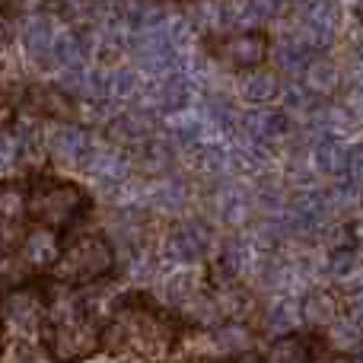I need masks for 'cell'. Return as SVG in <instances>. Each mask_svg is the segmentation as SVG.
<instances>
[{"instance_id":"cell-1","label":"cell","mask_w":363,"mask_h":363,"mask_svg":"<svg viewBox=\"0 0 363 363\" xmlns=\"http://www.w3.org/2000/svg\"><path fill=\"white\" fill-rule=\"evenodd\" d=\"M86 211L89 194L70 179L38 172L26 185V217L35 220L42 230H70L74 223H80Z\"/></svg>"},{"instance_id":"cell-2","label":"cell","mask_w":363,"mask_h":363,"mask_svg":"<svg viewBox=\"0 0 363 363\" xmlns=\"http://www.w3.org/2000/svg\"><path fill=\"white\" fill-rule=\"evenodd\" d=\"M102 341L112 354H134V357H160L169 347V328L150 306L125 303L112 313Z\"/></svg>"},{"instance_id":"cell-3","label":"cell","mask_w":363,"mask_h":363,"mask_svg":"<svg viewBox=\"0 0 363 363\" xmlns=\"http://www.w3.org/2000/svg\"><path fill=\"white\" fill-rule=\"evenodd\" d=\"M55 271L64 284H96L115 271V245L99 230H74L61 242Z\"/></svg>"},{"instance_id":"cell-4","label":"cell","mask_w":363,"mask_h":363,"mask_svg":"<svg viewBox=\"0 0 363 363\" xmlns=\"http://www.w3.org/2000/svg\"><path fill=\"white\" fill-rule=\"evenodd\" d=\"M268 51H271V38H268V32H262V29L230 32V35H223L220 42H213V57L233 70L262 67V64L268 61Z\"/></svg>"},{"instance_id":"cell-5","label":"cell","mask_w":363,"mask_h":363,"mask_svg":"<svg viewBox=\"0 0 363 363\" xmlns=\"http://www.w3.org/2000/svg\"><path fill=\"white\" fill-rule=\"evenodd\" d=\"M341 26V10L335 0H303L300 4V23H296V38L309 45L319 55L332 45Z\"/></svg>"},{"instance_id":"cell-6","label":"cell","mask_w":363,"mask_h":363,"mask_svg":"<svg viewBox=\"0 0 363 363\" xmlns=\"http://www.w3.org/2000/svg\"><path fill=\"white\" fill-rule=\"evenodd\" d=\"M211 242H213V233L207 223H201V220H182V223L169 226V233L163 239V249L172 262L191 264L207 255Z\"/></svg>"},{"instance_id":"cell-7","label":"cell","mask_w":363,"mask_h":363,"mask_svg":"<svg viewBox=\"0 0 363 363\" xmlns=\"http://www.w3.org/2000/svg\"><path fill=\"white\" fill-rule=\"evenodd\" d=\"M96 185L102 188H112V185H121L131 172V160L121 153L118 144H89L86 150V160L80 166Z\"/></svg>"},{"instance_id":"cell-8","label":"cell","mask_w":363,"mask_h":363,"mask_svg":"<svg viewBox=\"0 0 363 363\" xmlns=\"http://www.w3.org/2000/svg\"><path fill=\"white\" fill-rule=\"evenodd\" d=\"M45 150L64 169H80L83 160H86L89 150V134L83 131L74 121H61V125L51 128V134L45 138Z\"/></svg>"},{"instance_id":"cell-9","label":"cell","mask_w":363,"mask_h":363,"mask_svg":"<svg viewBox=\"0 0 363 363\" xmlns=\"http://www.w3.org/2000/svg\"><path fill=\"white\" fill-rule=\"evenodd\" d=\"M242 131L252 144H258L262 150H271V147L284 144L290 138V121L277 108H252L242 118Z\"/></svg>"},{"instance_id":"cell-10","label":"cell","mask_w":363,"mask_h":363,"mask_svg":"<svg viewBox=\"0 0 363 363\" xmlns=\"http://www.w3.org/2000/svg\"><path fill=\"white\" fill-rule=\"evenodd\" d=\"M144 96V108L147 112H182L188 108V96H191V83L185 80L182 74H169L153 80L150 86L140 89Z\"/></svg>"},{"instance_id":"cell-11","label":"cell","mask_w":363,"mask_h":363,"mask_svg":"<svg viewBox=\"0 0 363 363\" xmlns=\"http://www.w3.org/2000/svg\"><path fill=\"white\" fill-rule=\"evenodd\" d=\"M140 70L134 67H106L96 74V99H108V102H131L140 99Z\"/></svg>"},{"instance_id":"cell-12","label":"cell","mask_w":363,"mask_h":363,"mask_svg":"<svg viewBox=\"0 0 363 363\" xmlns=\"http://www.w3.org/2000/svg\"><path fill=\"white\" fill-rule=\"evenodd\" d=\"M277 10V0H223L220 4V26H230L236 32H252V26L271 19Z\"/></svg>"},{"instance_id":"cell-13","label":"cell","mask_w":363,"mask_h":363,"mask_svg":"<svg viewBox=\"0 0 363 363\" xmlns=\"http://www.w3.org/2000/svg\"><path fill=\"white\" fill-rule=\"evenodd\" d=\"M57 29L61 26H55L48 16H35L26 23L23 29V48H26V57H29L32 64H42V67H48V64H55V38H57Z\"/></svg>"},{"instance_id":"cell-14","label":"cell","mask_w":363,"mask_h":363,"mask_svg":"<svg viewBox=\"0 0 363 363\" xmlns=\"http://www.w3.org/2000/svg\"><path fill=\"white\" fill-rule=\"evenodd\" d=\"M255 211V198L236 182H226L213 191V213L230 226H242Z\"/></svg>"},{"instance_id":"cell-15","label":"cell","mask_w":363,"mask_h":363,"mask_svg":"<svg viewBox=\"0 0 363 363\" xmlns=\"http://www.w3.org/2000/svg\"><path fill=\"white\" fill-rule=\"evenodd\" d=\"M239 96H242V102L268 108V102H274L281 96V77L274 70H268L264 64L262 67L242 70V77H239Z\"/></svg>"},{"instance_id":"cell-16","label":"cell","mask_w":363,"mask_h":363,"mask_svg":"<svg viewBox=\"0 0 363 363\" xmlns=\"http://www.w3.org/2000/svg\"><path fill=\"white\" fill-rule=\"evenodd\" d=\"M300 83L313 99H322V96H335L341 89V70L332 57L325 55H313V61L303 67Z\"/></svg>"},{"instance_id":"cell-17","label":"cell","mask_w":363,"mask_h":363,"mask_svg":"<svg viewBox=\"0 0 363 363\" xmlns=\"http://www.w3.org/2000/svg\"><path fill=\"white\" fill-rule=\"evenodd\" d=\"M19 255L29 268H55L57 255H61V239L51 230H32L19 239Z\"/></svg>"},{"instance_id":"cell-18","label":"cell","mask_w":363,"mask_h":363,"mask_svg":"<svg viewBox=\"0 0 363 363\" xmlns=\"http://www.w3.org/2000/svg\"><path fill=\"white\" fill-rule=\"evenodd\" d=\"M32 108L38 112V118H51V121H57V125L77 118V99L70 93H64L61 86L32 89Z\"/></svg>"},{"instance_id":"cell-19","label":"cell","mask_w":363,"mask_h":363,"mask_svg":"<svg viewBox=\"0 0 363 363\" xmlns=\"http://www.w3.org/2000/svg\"><path fill=\"white\" fill-rule=\"evenodd\" d=\"M328 274H332V281L338 284V287H347L357 294L363 287V255L354 245L335 249L332 258H328Z\"/></svg>"},{"instance_id":"cell-20","label":"cell","mask_w":363,"mask_h":363,"mask_svg":"<svg viewBox=\"0 0 363 363\" xmlns=\"http://www.w3.org/2000/svg\"><path fill=\"white\" fill-rule=\"evenodd\" d=\"M347 150L351 147L345 144V138H315L313 140V169L325 172V176H345L347 166Z\"/></svg>"},{"instance_id":"cell-21","label":"cell","mask_w":363,"mask_h":363,"mask_svg":"<svg viewBox=\"0 0 363 363\" xmlns=\"http://www.w3.org/2000/svg\"><path fill=\"white\" fill-rule=\"evenodd\" d=\"M300 313H303V322H309V325L328 328L341 315V303L332 290H313V294L300 303Z\"/></svg>"},{"instance_id":"cell-22","label":"cell","mask_w":363,"mask_h":363,"mask_svg":"<svg viewBox=\"0 0 363 363\" xmlns=\"http://www.w3.org/2000/svg\"><path fill=\"white\" fill-rule=\"evenodd\" d=\"M176 163V153H172L169 144H163L160 138H147L144 144H138V169L147 172V176L166 179V172Z\"/></svg>"},{"instance_id":"cell-23","label":"cell","mask_w":363,"mask_h":363,"mask_svg":"<svg viewBox=\"0 0 363 363\" xmlns=\"http://www.w3.org/2000/svg\"><path fill=\"white\" fill-rule=\"evenodd\" d=\"M42 313H45V303H42V296H35L32 290H16V294L6 300V319L16 328H26V332L42 322Z\"/></svg>"},{"instance_id":"cell-24","label":"cell","mask_w":363,"mask_h":363,"mask_svg":"<svg viewBox=\"0 0 363 363\" xmlns=\"http://www.w3.org/2000/svg\"><path fill=\"white\" fill-rule=\"evenodd\" d=\"M112 134L118 147H138L147 138H153V125L147 112H125L112 121Z\"/></svg>"},{"instance_id":"cell-25","label":"cell","mask_w":363,"mask_h":363,"mask_svg":"<svg viewBox=\"0 0 363 363\" xmlns=\"http://www.w3.org/2000/svg\"><path fill=\"white\" fill-rule=\"evenodd\" d=\"M328 341H332V351H338V354L360 351L363 347V322L357 315H338V319L328 325Z\"/></svg>"},{"instance_id":"cell-26","label":"cell","mask_w":363,"mask_h":363,"mask_svg":"<svg viewBox=\"0 0 363 363\" xmlns=\"http://www.w3.org/2000/svg\"><path fill=\"white\" fill-rule=\"evenodd\" d=\"M198 294H201V287L191 271H176V274H169L160 284V296H163V303H169V306H188Z\"/></svg>"},{"instance_id":"cell-27","label":"cell","mask_w":363,"mask_h":363,"mask_svg":"<svg viewBox=\"0 0 363 363\" xmlns=\"http://www.w3.org/2000/svg\"><path fill=\"white\" fill-rule=\"evenodd\" d=\"M300 319H303V313H300V303H296L294 296H277V300L268 306V313H264L268 328L277 335H284V338H287V332H294Z\"/></svg>"},{"instance_id":"cell-28","label":"cell","mask_w":363,"mask_h":363,"mask_svg":"<svg viewBox=\"0 0 363 363\" xmlns=\"http://www.w3.org/2000/svg\"><path fill=\"white\" fill-rule=\"evenodd\" d=\"M313 55L315 51L309 48L303 38L287 35L281 45H277V67H281L284 74H303V67L313 61Z\"/></svg>"},{"instance_id":"cell-29","label":"cell","mask_w":363,"mask_h":363,"mask_svg":"<svg viewBox=\"0 0 363 363\" xmlns=\"http://www.w3.org/2000/svg\"><path fill=\"white\" fill-rule=\"evenodd\" d=\"M147 201L163 213H176L185 207V185L176 179H160L157 185L147 188Z\"/></svg>"},{"instance_id":"cell-30","label":"cell","mask_w":363,"mask_h":363,"mask_svg":"<svg viewBox=\"0 0 363 363\" xmlns=\"http://www.w3.org/2000/svg\"><path fill=\"white\" fill-rule=\"evenodd\" d=\"M26 217V188L16 182H4L0 185V223L19 226V220Z\"/></svg>"},{"instance_id":"cell-31","label":"cell","mask_w":363,"mask_h":363,"mask_svg":"<svg viewBox=\"0 0 363 363\" xmlns=\"http://www.w3.org/2000/svg\"><path fill=\"white\" fill-rule=\"evenodd\" d=\"M252 345L249 332H245L242 325H220L213 328V347H217V354H245Z\"/></svg>"},{"instance_id":"cell-32","label":"cell","mask_w":363,"mask_h":363,"mask_svg":"<svg viewBox=\"0 0 363 363\" xmlns=\"http://www.w3.org/2000/svg\"><path fill=\"white\" fill-rule=\"evenodd\" d=\"M264 363H309V351L300 338H290L287 335V338H277L274 345H271Z\"/></svg>"},{"instance_id":"cell-33","label":"cell","mask_w":363,"mask_h":363,"mask_svg":"<svg viewBox=\"0 0 363 363\" xmlns=\"http://www.w3.org/2000/svg\"><path fill=\"white\" fill-rule=\"evenodd\" d=\"M61 13L70 26L99 23V0H61Z\"/></svg>"},{"instance_id":"cell-34","label":"cell","mask_w":363,"mask_h":363,"mask_svg":"<svg viewBox=\"0 0 363 363\" xmlns=\"http://www.w3.org/2000/svg\"><path fill=\"white\" fill-rule=\"evenodd\" d=\"M345 176L354 188H363V144H354L347 150V166H345Z\"/></svg>"},{"instance_id":"cell-35","label":"cell","mask_w":363,"mask_h":363,"mask_svg":"<svg viewBox=\"0 0 363 363\" xmlns=\"http://www.w3.org/2000/svg\"><path fill=\"white\" fill-rule=\"evenodd\" d=\"M309 363H351V360H347L345 354H338V351L322 347V354H309Z\"/></svg>"},{"instance_id":"cell-36","label":"cell","mask_w":363,"mask_h":363,"mask_svg":"<svg viewBox=\"0 0 363 363\" xmlns=\"http://www.w3.org/2000/svg\"><path fill=\"white\" fill-rule=\"evenodd\" d=\"M351 242H354V249L363 255V213L351 223Z\"/></svg>"},{"instance_id":"cell-37","label":"cell","mask_w":363,"mask_h":363,"mask_svg":"<svg viewBox=\"0 0 363 363\" xmlns=\"http://www.w3.org/2000/svg\"><path fill=\"white\" fill-rule=\"evenodd\" d=\"M351 48H354V55H357L360 61H363V23L351 32Z\"/></svg>"},{"instance_id":"cell-38","label":"cell","mask_w":363,"mask_h":363,"mask_svg":"<svg viewBox=\"0 0 363 363\" xmlns=\"http://www.w3.org/2000/svg\"><path fill=\"white\" fill-rule=\"evenodd\" d=\"M351 315H357V319L363 322V287L354 294V300H351Z\"/></svg>"},{"instance_id":"cell-39","label":"cell","mask_w":363,"mask_h":363,"mask_svg":"<svg viewBox=\"0 0 363 363\" xmlns=\"http://www.w3.org/2000/svg\"><path fill=\"white\" fill-rule=\"evenodd\" d=\"M357 13H360V16H363V0H357Z\"/></svg>"},{"instance_id":"cell-40","label":"cell","mask_w":363,"mask_h":363,"mask_svg":"<svg viewBox=\"0 0 363 363\" xmlns=\"http://www.w3.org/2000/svg\"><path fill=\"white\" fill-rule=\"evenodd\" d=\"M0 351H4V328H0Z\"/></svg>"},{"instance_id":"cell-41","label":"cell","mask_w":363,"mask_h":363,"mask_svg":"<svg viewBox=\"0 0 363 363\" xmlns=\"http://www.w3.org/2000/svg\"><path fill=\"white\" fill-rule=\"evenodd\" d=\"M357 363H363V347H360V351H357Z\"/></svg>"},{"instance_id":"cell-42","label":"cell","mask_w":363,"mask_h":363,"mask_svg":"<svg viewBox=\"0 0 363 363\" xmlns=\"http://www.w3.org/2000/svg\"><path fill=\"white\" fill-rule=\"evenodd\" d=\"M0 140H4V131H0Z\"/></svg>"},{"instance_id":"cell-43","label":"cell","mask_w":363,"mask_h":363,"mask_svg":"<svg viewBox=\"0 0 363 363\" xmlns=\"http://www.w3.org/2000/svg\"><path fill=\"white\" fill-rule=\"evenodd\" d=\"M277 4H284V0H277Z\"/></svg>"},{"instance_id":"cell-44","label":"cell","mask_w":363,"mask_h":363,"mask_svg":"<svg viewBox=\"0 0 363 363\" xmlns=\"http://www.w3.org/2000/svg\"><path fill=\"white\" fill-rule=\"evenodd\" d=\"M335 4H338V0H335Z\"/></svg>"}]
</instances>
